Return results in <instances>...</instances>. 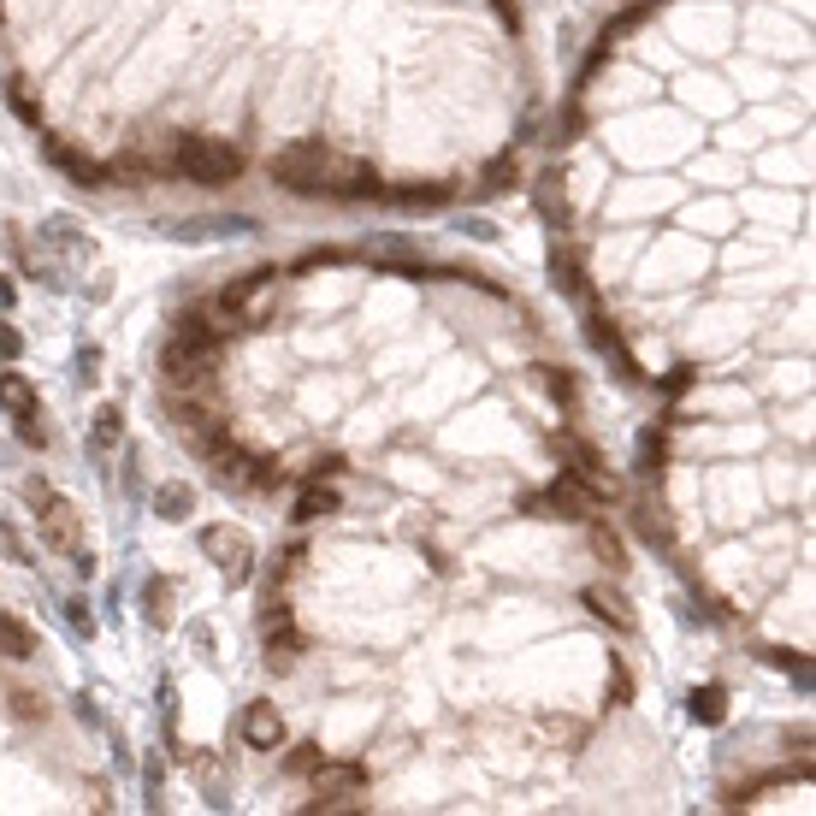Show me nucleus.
Segmentation results:
<instances>
[{"label": "nucleus", "instance_id": "1a4fd4ad", "mask_svg": "<svg viewBox=\"0 0 816 816\" xmlns=\"http://www.w3.org/2000/svg\"><path fill=\"white\" fill-rule=\"evenodd\" d=\"M314 787H320L326 805H338V798H350V793L368 787V769H361V763H320V769H314Z\"/></svg>", "mask_w": 816, "mask_h": 816}, {"label": "nucleus", "instance_id": "4468645a", "mask_svg": "<svg viewBox=\"0 0 816 816\" xmlns=\"http://www.w3.org/2000/svg\"><path fill=\"white\" fill-rule=\"evenodd\" d=\"M722 716H727V692L722 686H699V692H692V722L716 727Z\"/></svg>", "mask_w": 816, "mask_h": 816}, {"label": "nucleus", "instance_id": "9b49d317", "mask_svg": "<svg viewBox=\"0 0 816 816\" xmlns=\"http://www.w3.org/2000/svg\"><path fill=\"white\" fill-rule=\"evenodd\" d=\"M0 657H12V663H30V657H37V633L7 610H0Z\"/></svg>", "mask_w": 816, "mask_h": 816}, {"label": "nucleus", "instance_id": "412c9836", "mask_svg": "<svg viewBox=\"0 0 816 816\" xmlns=\"http://www.w3.org/2000/svg\"><path fill=\"white\" fill-rule=\"evenodd\" d=\"M320 763H326V752H320V745H297V757H290V769H302V775H314V769H320Z\"/></svg>", "mask_w": 816, "mask_h": 816}, {"label": "nucleus", "instance_id": "dca6fc26", "mask_svg": "<svg viewBox=\"0 0 816 816\" xmlns=\"http://www.w3.org/2000/svg\"><path fill=\"white\" fill-rule=\"evenodd\" d=\"M148 621H154V628H166V621H172V586L166 580L148 586Z\"/></svg>", "mask_w": 816, "mask_h": 816}, {"label": "nucleus", "instance_id": "7ed1b4c3", "mask_svg": "<svg viewBox=\"0 0 816 816\" xmlns=\"http://www.w3.org/2000/svg\"><path fill=\"white\" fill-rule=\"evenodd\" d=\"M332 148H326V136H302V143H290L272 154V178L285 189H297V196H326V178H332Z\"/></svg>", "mask_w": 816, "mask_h": 816}, {"label": "nucleus", "instance_id": "4be33fe9", "mask_svg": "<svg viewBox=\"0 0 816 816\" xmlns=\"http://www.w3.org/2000/svg\"><path fill=\"white\" fill-rule=\"evenodd\" d=\"M118 421H125L118 409H101V426H95V438H101V444H118Z\"/></svg>", "mask_w": 816, "mask_h": 816}, {"label": "nucleus", "instance_id": "f03ea898", "mask_svg": "<svg viewBox=\"0 0 816 816\" xmlns=\"http://www.w3.org/2000/svg\"><path fill=\"white\" fill-rule=\"evenodd\" d=\"M24 497L37 503V527H42L48 545L65 550V557H78V568H90L95 557H83V520H78V503H72V497H60L48 479H30V485H24Z\"/></svg>", "mask_w": 816, "mask_h": 816}, {"label": "nucleus", "instance_id": "f257e3e1", "mask_svg": "<svg viewBox=\"0 0 816 816\" xmlns=\"http://www.w3.org/2000/svg\"><path fill=\"white\" fill-rule=\"evenodd\" d=\"M242 148L225 143V136H178L172 143V172L189 184H237L242 178Z\"/></svg>", "mask_w": 816, "mask_h": 816}, {"label": "nucleus", "instance_id": "f3484780", "mask_svg": "<svg viewBox=\"0 0 816 816\" xmlns=\"http://www.w3.org/2000/svg\"><path fill=\"white\" fill-rule=\"evenodd\" d=\"M396 202L403 207H444L450 189H396Z\"/></svg>", "mask_w": 816, "mask_h": 816}, {"label": "nucleus", "instance_id": "0eeeda50", "mask_svg": "<svg viewBox=\"0 0 816 816\" xmlns=\"http://www.w3.org/2000/svg\"><path fill=\"white\" fill-rule=\"evenodd\" d=\"M527 509H533L538 520H586V509H592V497H586L580 485L562 474V479H550L538 497H527Z\"/></svg>", "mask_w": 816, "mask_h": 816}, {"label": "nucleus", "instance_id": "20e7f679", "mask_svg": "<svg viewBox=\"0 0 816 816\" xmlns=\"http://www.w3.org/2000/svg\"><path fill=\"white\" fill-rule=\"evenodd\" d=\"M557 450H562V462H568V479H575L592 503H610V497H616L610 467H603V456H598L586 438H557Z\"/></svg>", "mask_w": 816, "mask_h": 816}, {"label": "nucleus", "instance_id": "ddd939ff", "mask_svg": "<svg viewBox=\"0 0 816 816\" xmlns=\"http://www.w3.org/2000/svg\"><path fill=\"white\" fill-rule=\"evenodd\" d=\"M586 603L603 616V621H616V628H633V616H628V598L621 592H603V586H586Z\"/></svg>", "mask_w": 816, "mask_h": 816}, {"label": "nucleus", "instance_id": "5701e85b", "mask_svg": "<svg viewBox=\"0 0 816 816\" xmlns=\"http://www.w3.org/2000/svg\"><path fill=\"white\" fill-rule=\"evenodd\" d=\"M19 350H24V338H19V332H12V326H0V355H7V361H12V355H19Z\"/></svg>", "mask_w": 816, "mask_h": 816}, {"label": "nucleus", "instance_id": "6e6552de", "mask_svg": "<svg viewBox=\"0 0 816 816\" xmlns=\"http://www.w3.org/2000/svg\"><path fill=\"white\" fill-rule=\"evenodd\" d=\"M242 745H249V752H279V745H285V716H279V704L255 699L249 710H242Z\"/></svg>", "mask_w": 816, "mask_h": 816}, {"label": "nucleus", "instance_id": "aec40b11", "mask_svg": "<svg viewBox=\"0 0 816 816\" xmlns=\"http://www.w3.org/2000/svg\"><path fill=\"white\" fill-rule=\"evenodd\" d=\"M0 550H7V557L19 562V568H30V550H24V538L12 533V527H0Z\"/></svg>", "mask_w": 816, "mask_h": 816}, {"label": "nucleus", "instance_id": "9d476101", "mask_svg": "<svg viewBox=\"0 0 816 816\" xmlns=\"http://www.w3.org/2000/svg\"><path fill=\"white\" fill-rule=\"evenodd\" d=\"M338 509H343V497L332 492V485H326V474H314V479L302 485V497H297V515H290V520H297V527H314V520L338 515Z\"/></svg>", "mask_w": 816, "mask_h": 816}, {"label": "nucleus", "instance_id": "39448f33", "mask_svg": "<svg viewBox=\"0 0 816 816\" xmlns=\"http://www.w3.org/2000/svg\"><path fill=\"white\" fill-rule=\"evenodd\" d=\"M0 409L19 421V438H24V444H48V432H42V396L30 391L24 373H12V368L0 373Z\"/></svg>", "mask_w": 816, "mask_h": 816}, {"label": "nucleus", "instance_id": "2eb2a0df", "mask_svg": "<svg viewBox=\"0 0 816 816\" xmlns=\"http://www.w3.org/2000/svg\"><path fill=\"white\" fill-rule=\"evenodd\" d=\"M538 373V385H545L557 403H575V379H568V368H533Z\"/></svg>", "mask_w": 816, "mask_h": 816}, {"label": "nucleus", "instance_id": "6ab92c4d", "mask_svg": "<svg viewBox=\"0 0 816 816\" xmlns=\"http://www.w3.org/2000/svg\"><path fill=\"white\" fill-rule=\"evenodd\" d=\"M12 710H19L24 722H37V716H48V704L37 699V692H12Z\"/></svg>", "mask_w": 816, "mask_h": 816}, {"label": "nucleus", "instance_id": "a211bd4d", "mask_svg": "<svg viewBox=\"0 0 816 816\" xmlns=\"http://www.w3.org/2000/svg\"><path fill=\"white\" fill-rule=\"evenodd\" d=\"M592 545H598V557H610V568H621V538H616V533L592 527Z\"/></svg>", "mask_w": 816, "mask_h": 816}, {"label": "nucleus", "instance_id": "f8f14e48", "mask_svg": "<svg viewBox=\"0 0 816 816\" xmlns=\"http://www.w3.org/2000/svg\"><path fill=\"white\" fill-rule=\"evenodd\" d=\"M189 509H196V492H189L184 479H166L161 492H154V515L161 520H184Z\"/></svg>", "mask_w": 816, "mask_h": 816}, {"label": "nucleus", "instance_id": "423d86ee", "mask_svg": "<svg viewBox=\"0 0 816 816\" xmlns=\"http://www.w3.org/2000/svg\"><path fill=\"white\" fill-rule=\"evenodd\" d=\"M202 550L225 568V575H231V586L249 580V562H255L249 533H237V527H207V533H202Z\"/></svg>", "mask_w": 816, "mask_h": 816}]
</instances>
